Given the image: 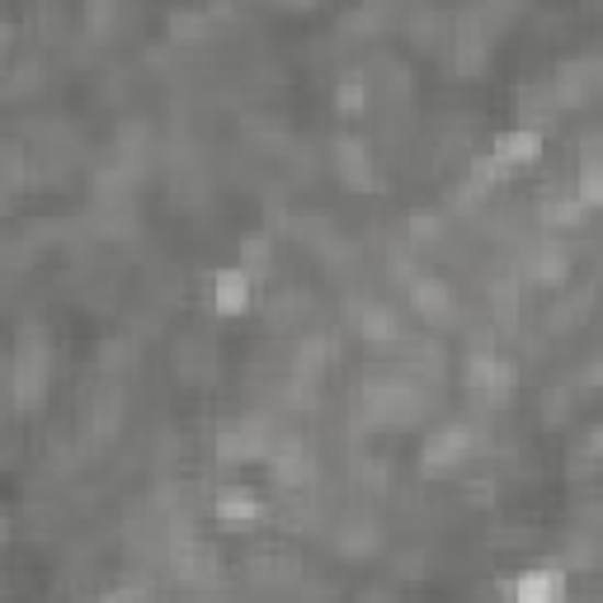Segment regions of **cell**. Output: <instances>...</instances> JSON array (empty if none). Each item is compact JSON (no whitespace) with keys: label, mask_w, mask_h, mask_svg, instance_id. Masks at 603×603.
<instances>
[{"label":"cell","mask_w":603,"mask_h":603,"mask_svg":"<svg viewBox=\"0 0 603 603\" xmlns=\"http://www.w3.org/2000/svg\"><path fill=\"white\" fill-rule=\"evenodd\" d=\"M47 377H53V344L38 326H20L10 359V401L14 410H38L47 401Z\"/></svg>","instance_id":"1"},{"label":"cell","mask_w":603,"mask_h":603,"mask_svg":"<svg viewBox=\"0 0 603 603\" xmlns=\"http://www.w3.org/2000/svg\"><path fill=\"white\" fill-rule=\"evenodd\" d=\"M471 448H476V424H467V420L439 424V430L424 439V448H420V471L424 476H448Z\"/></svg>","instance_id":"2"},{"label":"cell","mask_w":603,"mask_h":603,"mask_svg":"<svg viewBox=\"0 0 603 603\" xmlns=\"http://www.w3.org/2000/svg\"><path fill=\"white\" fill-rule=\"evenodd\" d=\"M406 293H410V307L416 316H424L430 326H448L453 311H457V297H453V283L439 278V274H410L406 278Z\"/></svg>","instance_id":"3"},{"label":"cell","mask_w":603,"mask_h":603,"mask_svg":"<svg viewBox=\"0 0 603 603\" xmlns=\"http://www.w3.org/2000/svg\"><path fill=\"white\" fill-rule=\"evenodd\" d=\"M335 170H340V180L349 189H377L383 184V174H377V161H373V151H368V141H359V137H335Z\"/></svg>","instance_id":"4"},{"label":"cell","mask_w":603,"mask_h":603,"mask_svg":"<svg viewBox=\"0 0 603 603\" xmlns=\"http://www.w3.org/2000/svg\"><path fill=\"white\" fill-rule=\"evenodd\" d=\"M490 156H496L504 170L537 166V161H543V128H528V123H519V128L500 133L496 141H490Z\"/></svg>","instance_id":"5"},{"label":"cell","mask_w":603,"mask_h":603,"mask_svg":"<svg viewBox=\"0 0 603 603\" xmlns=\"http://www.w3.org/2000/svg\"><path fill=\"white\" fill-rule=\"evenodd\" d=\"M566 278H570V250L557 241L537 246L528 264H523V283H533V288H561Z\"/></svg>","instance_id":"6"},{"label":"cell","mask_w":603,"mask_h":603,"mask_svg":"<svg viewBox=\"0 0 603 603\" xmlns=\"http://www.w3.org/2000/svg\"><path fill=\"white\" fill-rule=\"evenodd\" d=\"M213 311L217 316H246L250 311V274L241 264H227L213 274Z\"/></svg>","instance_id":"7"},{"label":"cell","mask_w":603,"mask_h":603,"mask_svg":"<svg viewBox=\"0 0 603 603\" xmlns=\"http://www.w3.org/2000/svg\"><path fill=\"white\" fill-rule=\"evenodd\" d=\"M213 510H217V519L227 523V528H250V523L264 519V500L255 496V490H246V486H227V490H217Z\"/></svg>","instance_id":"8"},{"label":"cell","mask_w":603,"mask_h":603,"mask_svg":"<svg viewBox=\"0 0 603 603\" xmlns=\"http://www.w3.org/2000/svg\"><path fill=\"white\" fill-rule=\"evenodd\" d=\"M566 590V570L557 561H543V566H528L523 576L514 580V599L523 603H551Z\"/></svg>","instance_id":"9"},{"label":"cell","mask_w":603,"mask_h":603,"mask_svg":"<svg viewBox=\"0 0 603 603\" xmlns=\"http://www.w3.org/2000/svg\"><path fill=\"white\" fill-rule=\"evenodd\" d=\"M359 335L368 340L373 349H396L406 340L401 321H396V311L383 307V302H368V307H359Z\"/></svg>","instance_id":"10"},{"label":"cell","mask_w":603,"mask_h":603,"mask_svg":"<svg viewBox=\"0 0 603 603\" xmlns=\"http://www.w3.org/2000/svg\"><path fill=\"white\" fill-rule=\"evenodd\" d=\"M584 217H590V208H584V203L570 194V189L543 203V227H547V231H576V227H584Z\"/></svg>","instance_id":"11"},{"label":"cell","mask_w":603,"mask_h":603,"mask_svg":"<svg viewBox=\"0 0 603 603\" xmlns=\"http://www.w3.org/2000/svg\"><path fill=\"white\" fill-rule=\"evenodd\" d=\"M269 260H274V241H269L264 231H250V236H241V250H236V264H241L250 278H264V274H269Z\"/></svg>","instance_id":"12"},{"label":"cell","mask_w":603,"mask_h":603,"mask_svg":"<svg viewBox=\"0 0 603 603\" xmlns=\"http://www.w3.org/2000/svg\"><path fill=\"white\" fill-rule=\"evenodd\" d=\"M335 109H340V114H349V118H359L363 109H368V81H363L359 71L340 76V86H335Z\"/></svg>","instance_id":"13"},{"label":"cell","mask_w":603,"mask_h":603,"mask_svg":"<svg viewBox=\"0 0 603 603\" xmlns=\"http://www.w3.org/2000/svg\"><path fill=\"white\" fill-rule=\"evenodd\" d=\"M208 34V14L203 10H174L170 14V38L174 43H203Z\"/></svg>","instance_id":"14"},{"label":"cell","mask_w":603,"mask_h":603,"mask_svg":"<svg viewBox=\"0 0 603 603\" xmlns=\"http://www.w3.org/2000/svg\"><path fill=\"white\" fill-rule=\"evenodd\" d=\"M114 24H118V0H86V34L90 38L114 34Z\"/></svg>","instance_id":"15"},{"label":"cell","mask_w":603,"mask_h":603,"mask_svg":"<svg viewBox=\"0 0 603 603\" xmlns=\"http://www.w3.org/2000/svg\"><path fill=\"white\" fill-rule=\"evenodd\" d=\"M504 174H510V170H504L490 151H476V156H471V174H467V180H471L476 189H496V184L504 180Z\"/></svg>","instance_id":"16"},{"label":"cell","mask_w":603,"mask_h":603,"mask_svg":"<svg viewBox=\"0 0 603 603\" xmlns=\"http://www.w3.org/2000/svg\"><path fill=\"white\" fill-rule=\"evenodd\" d=\"M373 547H377V533L368 528V523H354V528L340 533V551H349V557H368Z\"/></svg>","instance_id":"17"},{"label":"cell","mask_w":603,"mask_h":603,"mask_svg":"<svg viewBox=\"0 0 603 603\" xmlns=\"http://www.w3.org/2000/svg\"><path fill=\"white\" fill-rule=\"evenodd\" d=\"M410 236H416L420 246L439 241V236H443V213H416V217H410Z\"/></svg>","instance_id":"18"},{"label":"cell","mask_w":603,"mask_h":603,"mask_svg":"<svg viewBox=\"0 0 603 603\" xmlns=\"http://www.w3.org/2000/svg\"><path fill=\"white\" fill-rule=\"evenodd\" d=\"M10 38H14V29H10V24H0V53L10 47Z\"/></svg>","instance_id":"19"},{"label":"cell","mask_w":603,"mask_h":603,"mask_svg":"<svg viewBox=\"0 0 603 603\" xmlns=\"http://www.w3.org/2000/svg\"><path fill=\"white\" fill-rule=\"evenodd\" d=\"M5 543H10V519L0 514V547H5Z\"/></svg>","instance_id":"20"},{"label":"cell","mask_w":603,"mask_h":603,"mask_svg":"<svg viewBox=\"0 0 603 603\" xmlns=\"http://www.w3.org/2000/svg\"><path fill=\"white\" fill-rule=\"evenodd\" d=\"M283 5H311V0H283Z\"/></svg>","instance_id":"21"},{"label":"cell","mask_w":603,"mask_h":603,"mask_svg":"<svg viewBox=\"0 0 603 603\" xmlns=\"http://www.w3.org/2000/svg\"><path fill=\"white\" fill-rule=\"evenodd\" d=\"M0 590H5V584H0Z\"/></svg>","instance_id":"22"}]
</instances>
